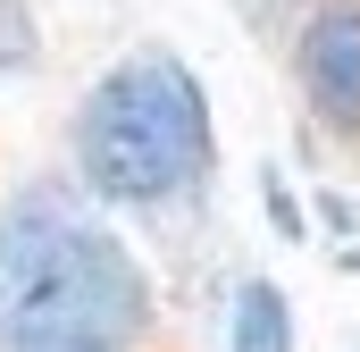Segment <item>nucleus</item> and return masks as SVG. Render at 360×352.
I'll return each instance as SVG.
<instances>
[{
	"label": "nucleus",
	"instance_id": "obj_1",
	"mask_svg": "<svg viewBox=\"0 0 360 352\" xmlns=\"http://www.w3.org/2000/svg\"><path fill=\"white\" fill-rule=\"evenodd\" d=\"M160 327V285L76 176H25L0 201V352H134Z\"/></svg>",
	"mask_w": 360,
	"mask_h": 352
},
{
	"label": "nucleus",
	"instance_id": "obj_2",
	"mask_svg": "<svg viewBox=\"0 0 360 352\" xmlns=\"http://www.w3.org/2000/svg\"><path fill=\"white\" fill-rule=\"evenodd\" d=\"M68 168L109 218H160L201 201L218 176V109L201 68L160 42L109 59L68 118Z\"/></svg>",
	"mask_w": 360,
	"mask_h": 352
},
{
	"label": "nucleus",
	"instance_id": "obj_3",
	"mask_svg": "<svg viewBox=\"0 0 360 352\" xmlns=\"http://www.w3.org/2000/svg\"><path fill=\"white\" fill-rule=\"evenodd\" d=\"M293 92L335 143H360V0H302Z\"/></svg>",
	"mask_w": 360,
	"mask_h": 352
},
{
	"label": "nucleus",
	"instance_id": "obj_4",
	"mask_svg": "<svg viewBox=\"0 0 360 352\" xmlns=\"http://www.w3.org/2000/svg\"><path fill=\"white\" fill-rule=\"evenodd\" d=\"M293 344H302L293 294L276 277H260V268H243L226 285V352H293Z\"/></svg>",
	"mask_w": 360,
	"mask_h": 352
},
{
	"label": "nucleus",
	"instance_id": "obj_5",
	"mask_svg": "<svg viewBox=\"0 0 360 352\" xmlns=\"http://www.w3.org/2000/svg\"><path fill=\"white\" fill-rule=\"evenodd\" d=\"M42 59H51L42 8H34V0H0V76H34Z\"/></svg>",
	"mask_w": 360,
	"mask_h": 352
},
{
	"label": "nucleus",
	"instance_id": "obj_6",
	"mask_svg": "<svg viewBox=\"0 0 360 352\" xmlns=\"http://www.w3.org/2000/svg\"><path fill=\"white\" fill-rule=\"evenodd\" d=\"M260 210H269V227L285 235V244H302V235H310V218H302V201H293L285 168H260Z\"/></svg>",
	"mask_w": 360,
	"mask_h": 352
},
{
	"label": "nucleus",
	"instance_id": "obj_7",
	"mask_svg": "<svg viewBox=\"0 0 360 352\" xmlns=\"http://www.w3.org/2000/svg\"><path fill=\"white\" fill-rule=\"evenodd\" d=\"M17 352H84V344H17Z\"/></svg>",
	"mask_w": 360,
	"mask_h": 352
}]
</instances>
